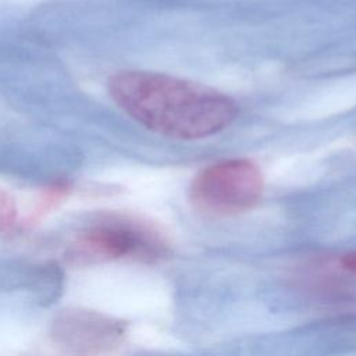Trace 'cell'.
<instances>
[{
  "instance_id": "6da1fadb",
  "label": "cell",
  "mask_w": 356,
  "mask_h": 356,
  "mask_svg": "<svg viewBox=\"0 0 356 356\" xmlns=\"http://www.w3.org/2000/svg\"><path fill=\"white\" fill-rule=\"evenodd\" d=\"M107 90L128 117L170 139L213 136L238 115V104L231 96L164 72L118 71L108 78Z\"/></svg>"
},
{
  "instance_id": "7a4b0ae2",
  "label": "cell",
  "mask_w": 356,
  "mask_h": 356,
  "mask_svg": "<svg viewBox=\"0 0 356 356\" xmlns=\"http://www.w3.org/2000/svg\"><path fill=\"white\" fill-rule=\"evenodd\" d=\"M264 192L260 167L249 159H227L200 170L189 184L192 207L209 217H232L252 210Z\"/></svg>"
},
{
  "instance_id": "3957f363",
  "label": "cell",
  "mask_w": 356,
  "mask_h": 356,
  "mask_svg": "<svg viewBox=\"0 0 356 356\" xmlns=\"http://www.w3.org/2000/svg\"><path fill=\"white\" fill-rule=\"evenodd\" d=\"M167 243L149 221L125 214L100 217L76 235L71 256L79 263L117 259L153 260L164 254Z\"/></svg>"
},
{
  "instance_id": "277c9868",
  "label": "cell",
  "mask_w": 356,
  "mask_h": 356,
  "mask_svg": "<svg viewBox=\"0 0 356 356\" xmlns=\"http://www.w3.org/2000/svg\"><path fill=\"white\" fill-rule=\"evenodd\" d=\"M68 192H70L68 185H64V184L53 185L49 191L44 192V195L39 200V203H38V206H36V209L32 214V220L40 218L46 213H49L51 209L57 207V204L63 202V199L68 195Z\"/></svg>"
},
{
  "instance_id": "5b68a950",
  "label": "cell",
  "mask_w": 356,
  "mask_h": 356,
  "mask_svg": "<svg viewBox=\"0 0 356 356\" xmlns=\"http://www.w3.org/2000/svg\"><path fill=\"white\" fill-rule=\"evenodd\" d=\"M17 218V204L13 196L0 188V232L6 231Z\"/></svg>"
},
{
  "instance_id": "8992f818",
  "label": "cell",
  "mask_w": 356,
  "mask_h": 356,
  "mask_svg": "<svg viewBox=\"0 0 356 356\" xmlns=\"http://www.w3.org/2000/svg\"><path fill=\"white\" fill-rule=\"evenodd\" d=\"M342 266L346 268L349 273L356 275V252H349L342 257Z\"/></svg>"
}]
</instances>
